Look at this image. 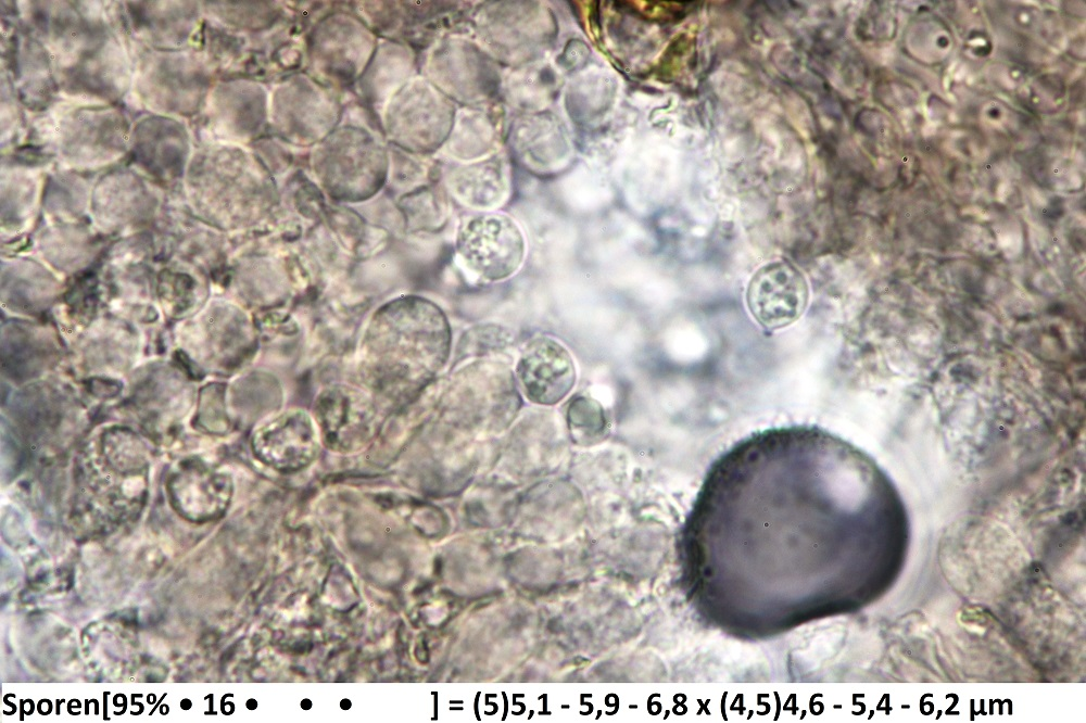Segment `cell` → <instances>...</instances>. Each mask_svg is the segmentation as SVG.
I'll return each instance as SVG.
<instances>
[{
    "label": "cell",
    "mask_w": 1086,
    "mask_h": 723,
    "mask_svg": "<svg viewBox=\"0 0 1086 723\" xmlns=\"http://www.w3.org/2000/svg\"><path fill=\"white\" fill-rule=\"evenodd\" d=\"M247 706H248L249 708L253 709V708H254V707L256 706V703L254 702V700H253V699H251V700H250V701H249V702L247 703Z\"/></svg>",
    "instance_id": "cell-4"
},
{
    "label": "cell",
    "mask_w": 1086,
    "mask_h": 723,
    "mask_svg": "<svg viewBox=\"0 0 1086 723\" xmlns=\"http://www.w3.org/2000/svg\"><path fill=\"white\" fill-rule=\"evenodd\" d=\"M459 254L466 267L484 281L512 277L525 257V242L518 227L503 215H482L462 231Z\"/></svg>",
    "instance_id": "cell-1"
},
{
    "label": "cell",
    "mask_w": 1086,
    "mask_h": 723,
    "mask_svg": "<svg viewBox=\"0 0 1086 723\" xmlns=\"http://www.w3.org/2000/svg\"><path fill=\"white\" fill-rule=\"evenodd\" d=\"M517 372L528 396L541 403L563 398L576 377L568 352L550 339H540L529 345L519 360Z\"/></svg>",
    "instance_id": "cell-3"
},
{
    "label": "cell",
    "mask_w": 1086,
    "mask_h": 723,
    "mask_svg": "<svg viewBox=\"0 0 1086 723\" xmlns=\"http://www.w3.org/2000/svg\"><path fill=\"white\" fill-rule=\"evenodd\" d=\"M809 300V287L794 265L779 261L760 267L750 278L746 304L754 319L768 330L797 320Z\"/></svg>",
    "instance_id": "cell-2"
}]
</instances>
